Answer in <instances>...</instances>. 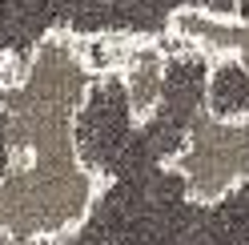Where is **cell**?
<instances>
[{"instance_id": "cell-2", "label": "cell", "mask_w": 249, "mask_h": 245, "mask_svg": "<svg viewBox=\"0 0 249 245\" xmlns=\"http://www.w3.org/2000/svg\"><path fill=\"white\" fill-rule=\"evenodd\" d=\"M17 72H20V60H12V56H4V52H0V88L17 81Z\"/></svg>"}, {"instance_id": "cell-1", "label": "cell", "mask_w": 249, "mask_h": 245, "mask_svg": "<svg viewBox=\"0 0 249 245\" xmlns=\"http://www.w3.org/2000/svg\"><path fill=\"white\" fill-rule=\"evenodd\" d=\"M161 173L197 209H217L249 189V109H213L201 93L185 113Z\"/></svg>"}]
</instances>
